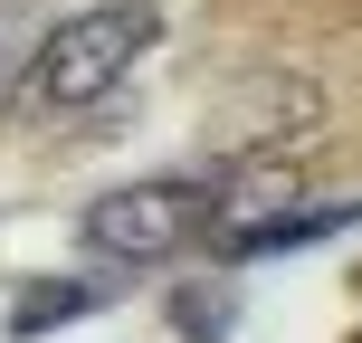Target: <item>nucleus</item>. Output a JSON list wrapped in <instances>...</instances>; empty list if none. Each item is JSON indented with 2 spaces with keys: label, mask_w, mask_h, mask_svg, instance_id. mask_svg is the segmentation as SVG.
<instances>
[{
  "label": "nucleus",
  "mask_w": 362,
  "mask_h": 343,
  "mask_svg": "<svg viewBox=\"0 0 362 343\" xmlns=\"http://www.w3.org/2000/svg\"><path fill=\"white\" fill-rule=\"evenodd\" d=\"M153 38H163V10H153V0H95V10L57 19V29L38 38V57H29V105H48V115L95 105L115 76H134V57H144Z\"/></svg>",
  "instance_id": "nucleus-1"
},
{
  "label": "nucleus",
  "mask_w": 362,
  "mask_h": 343,
  "mask_svg": "<svg viewBox=\"0 0 362 343\" xmlns=\"http://www.w3.org/2000/svg\"><path fill=\"white\" fill-rule=\"evenodd\" d=\"M210 219H219V172H153L86 210V248L115 267H153V257L210 238Z\"/></svg>",
  "instance_id": "nucleus-2"
},
{
  "label": "nucleus",
  "mask_w": 362,
  "mask_h": 343,
  "mask_svg": "<svg viewBox=\"0 0 362 343\" xmlns=\"http://www.w3.org/2000/svg\"><path fill=\"white\" fill-rule=\"evenodd\" d=\"M353 219H362V200H344V210H276V219H257V229L210 238V248H219V257H286V248H315V238L353 229Z\"/></svg>",
  "instance_id": "nucleus-3"
},
{
  "label": "nucleus",
  "mask_w": 362,
  "mask_h": 343,
  "mask_svg": "<svg viewBox=\"0 0 362 343\" xmlns=\"http://www.w3.org/2000/svg\"><path fill=\"white\" fill-rule=\"evenodd\" d=\"M76 315H95V286L86 277H48V286H29L19 296V315H10V334H57V325H76Z\"/></svg>",
  "instance_id": "nucleus-4"
}]
</instances>
